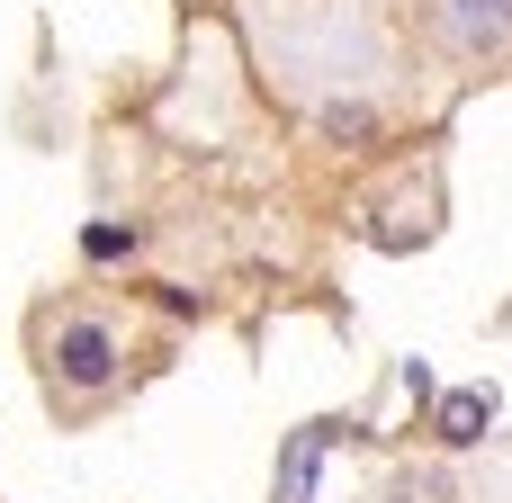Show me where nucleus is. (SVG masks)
<instances>
[{"label":"nucleus","instance_id":"obj_1","mask_svg":"<svg viewBox=\"0 0 512 503\" xmlns=\"http://www.w3.org/2000/svg\"><path fill=\"white\" fill-rule=\"evenodd\" d=\"M45 360H54V378H63V387L99 396V387L117 378V360H126V351H117V333H108V324H90V315H63V324H54V342H45Z\"/></svg>","mask_w":512,"mask_h":503},{"label":"nucleus","instance_id":"obj_2","mask_svg":"<svg viewBox=\"0 0 512 503\" xmlns=\"http://www.w3.org/2000/svg\"><path fill=\"white\" fill-rule=\"evenodd\" d=\"M441 27L459 54H504L512 36V0H441Z\"/></svg>","mask_w":512,"mask_h":503},{"label":"nucleus","instance_id":"obj_3","mask_svg":"<svg viewBox=\"0 0 512 503\" xmlns=\"http://www.w3.org/2000/svg\"><path fill=\"white\" fill-rule=\"evenodd\" d=\"M486 423H495V387H450V396H441V414H432V432H441L450 450H477V441H486Z\"/></svg>","mask_w":512,"mask_h":503},{"label":"nucleus","instance_id":"obj_4","mask_svg":"<svg viewBox=\"0 0 512 503\" xmlns=\"http://www.w3.org/2000/svg\"><path fill=\"white\" fill-rule=\"evenodd\" d=\"M315 450H324V423L288 441V468H279V503H306V477H315Z\"/></svg>","mask_w":512,"mask_h":503},{"label":"nucleus","instance_id":"obj_5","mask_svg":"<svg viewBox=\"0 0 512 503\" xmlns=\"http://www.w3.org/2000/svg\"><path fill=\"white\" fill-rule=\"evenodd\" d=\"M81 252H90V261H117V252H135V225H90Z\"/></svg>","mask_w":512,"mask_h":503},{"label":"nucleus","instance_id":"obj_6","mask_svg":"<svg viewBox=\"0 0 512 503\" xmlns=\"http://www.w3.org/2000/svg\"><path fill=\"white\" fill-rule=\"evenodd\" d=\"M369 126H378V117H369V108H324V135H351V144H360V135H369Z\"/></svg>","mask_w":512,"mask_h":503}]
</instances>
